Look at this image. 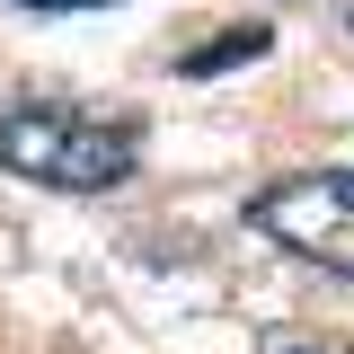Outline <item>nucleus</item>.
Masks as SVG:
<instances>
[{
  "label": "nucleus",
  "mask_w": 354,
  "mask_h": 354,
  "mask_svg": "<svg viewBox=\"0 0 354 354\" xmlns=\"http://www.w3.org/2000/svg\"><path fill=\"white\" fill-rule=\"evenodd\" d=\"M266 44H274V27H230L221 44H204V53H186V71H195V80H213L221 62H257Z\"/></svg>",
  "instance_id": "7ed1b4c3"
},
{
  "label": "nucleus",
  "mask_w": 354,
  "mask_h": 354,
  "mask_svg": "<svg viewBox=\"0 0 354 354\" xmlns=\"http://www.w3.org/2000/svg\"><path fill=\"white\" fill-rule=\"evenodd\" d=\"M133 160H142V124H133V115L44 106V97L0 106V169L36 177L53 195H106V186L133 177Z\"/></svg>",
  "instance_id": "f257e3e1"
},
{
  "label": "nucleus",
  "mask_w": 354,
  "mask_h": 354,
  "mask_svg": "<svg viewBox=\"0 0 354 354\" xmlns=\"http://www.w3.org/2000/svg\"><path fill=\"white\" fill-rule=\"evenodd\" d=\"M27 9H88V0H27Z\"/></svg>",
  "instance_id": "20e7f679"
},
{
  "label": "nucleus",
  "mask_w": 354,
  "mask_h": 354,
  "mask_svg": "<svg viewBox=\"0 0 354 354\" xmlns=\"http://www.w3.org/2000/svg\"><path fill=\"white\" fill-rule=\"evenodd\" d=\"M274 248H292L319 274H354V169H310V177H274L248 204Z\"/></svg>",
  "instance_id": "f03ea898"
}]
</instances>
